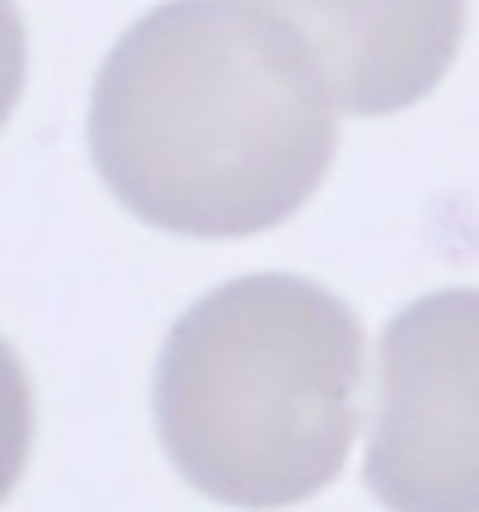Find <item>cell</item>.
<instances>
[{
	"mask_svg": "<svg viewBox=\"0 0 479 512\" xmlns=\"http://www.w3.org/2000/svg\"><path fill=\"white\" fill-rule=\"evenodd\" d=\"M367 489L390 512H479V287L418 296L381 334Z\"/></svg>",
	"mask_w": 479,
	"mask_h": 512,
	"instance_id": "3957f363",
	"label": "cell"
},
{
	"mask_svg": "<svg viewBox=\"0 0 479 512\" xmlns=\"http://www.w3.org/2000/svg\"><path fill=\"white\" fill-rule=\"evenodd\" d=\"M334 146L325 80L254 0H165L94 76V170L132 217L170 235L273 231L315 198Z\"/></svg>",
	"mask_w": 479,
	"mask_h": 512,
	"instance_id": "6da1fadb",
	"label": "cell"
},
{
	"mask_svg": "<svg viewBox=\"0 0 479 512\" xmlns=\"http://www.w3.org/2000/svg\"><path fill=\"white\" fill-rule=\"evenodd\" d=\"M306 47L334 109L400 113L442 85L461 52L465 0H254Z\"/></svg>",
	"mask_w": 479,
	"mask_h": 512,
	"instance_id": "277c9868",
	"label": "cell"
},
{
	"mask_svg": "<svg viewBox=\"0 0 479 512\" xmlns=\"http://www.w3.org/2000/svg\"><path fill=\"white\" fill-rule=\"evenodd\" d=\"M29 76V38H24V19H19L15 0H0V127L10 123L19 94Z\"/></svg>",
	"mask_w": 479,
	"mask_h": 512,
	"instance_id": "8992f818",
	"label": "cell"
},
{
	"mask_svg": "<svg viewBox=\"0 0 479 512\" xmlns=\"http://www.w3.org/2000/svg\"><path fill=\"white\" fill-rule=\"evenodd\" d=\"M33 451V386L15 348L0 339V503L15 494Z\"/></svg>",
	"mask_w": 479,
	"mask_h": 512,
	"instance_id": "5b68a950",
	"label": "cell"
},
{
	"mask_svg": "<svg viewBox=\"0 0 479 512\" xmlns=\"http://www.w3.org/2000/svg\"><path fill=\"white\" fill-rule=\"evenodd\" d=\"M362 362V325L329 287L296 273L235 278L198 296L160 348V447L212 503H306L348 461Z\"/></svg>",
	"mask_w": 479,
	"mask_h": 512,
	"instance_id": "7a4b0ae2",
	"label": "cell"
}]
</instances>
